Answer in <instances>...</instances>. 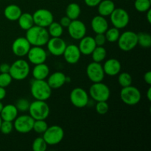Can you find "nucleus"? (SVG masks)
Returning a JSON list of instances; mask_svg holds the SVG:
<instances>
[{
	"instance_id": "nucleus-44",
	"label": "nucleus",
	"mask_w": 151,
	"mask_h": 151,
	"mask_svg": "<svg viewBox=\"0 0 151 151\" xmlns=\"http://www.w3.org/2000/svg\"><path fill=\"white\" fill-rule=\"evenodd\" d=\"M10 65L7 63H3L0 65V73H9Z\"/></svg>"
},
{
	"instance_id": "nucleus-5",
	"label": "nucleus",
	"mask_w": 151,
	"mask_h": 151,
	"mask_svg": "<svg viewBox=\"0 0 151 151\" xmlns=\"http://www.w3.org/2000/svg\"><path fill=\"white\" fill-rule=\"evenodd\" d=\"M90 97L96 102L108 101L110 98L111 91L106 84L102 82L93 83L88 90Z\"/></svg>"
},
{
	"instance_id": "nucleus-15",
	"label": "nucleus",
	"mask_w": 151,
	"mask_h": 151,
	"mask_svg": "<svg viewBox=\"0 0 151 151\" xmlns=\"http://www.w3.org/2000/svg\"><path fill=\"white\" fill-rule=\"evenodd\" d=\"M27 56L29 63L36 65L45 63L47 58V52L43 47L32 46L29 49Z\"/></svg>"
},
{
	"instance_id": "nucleus-14",
	"label": "nucleus",
	"mask_w": 151,
	"mask_h": 151,
	"mask_svg": "<svg viewBox=\"0 0 151 151\" xmlns=\"http://www.w3.org/2000/svg\"><path fill=\"white\" fill-rule=\"evenodd\" d=\"M46 45L50 54L54 56H61L67 44L60 37H50Z\"/></svg>"
},
{
	"instance_id": "nucleus-35",
	"label": "nucleus",
	"mask_w": 151,
	"mask_h": 151,
	"mask_svg": "<svg viewBox=\"0 0 151 151\" xmlns=\"http://www.w3.org/2000/svg\"><path fill=\"white\" fill-rule=\"evenodd\" d=\"M48 145L41 137H38L34 139L32 145V148L34 151H45L47 149Z\"/></svg>"
},
{
	"instance_id": "nucleus-20",
	"label": "nucleus",
	"mask_w": 151,
	"mask_h": 151,
	"mask_svg": "<svg viewBox=\"0 0 151 151\" xmlns=\"http://www.w3.org/2000/svg\"><path fill=\"white\" fill-rule=\"evenodd\" d=\"M96 47L97 45L94 41V38L89 35L88 36L85 35L83 38H81L80 40L79 45H78V48L81 51V53L84 55H90Z\"/></svg>"
},
{
	"instance_id": "nucleus-29",
	"label": "nucleus",
	"mask_w": 151,
	"mask_h": 151,
	"mask_svg": "<svg viewBox=\"0 0 151 151\" xmlns=\"http://www.w3.org/2000/svg\"><path fill=\"white\" fill-rule=\"evenodd\" d=\"M91 55L93 61L101 63L106 59V55H107V52H106V50L103 46H97Z\"/></svg>"
},
{
	"instance_id": "nucleus-9",
	"label": "nucleus",
	"mask_w": 151,
	"mask_h": 151,
	"mask_svg": "<svg viewBox=\"0 0 151 151\" xmlns=\"http://www.w3.org/2000/svg\"><path fill=\"white\" fill-rule=\"evenodd\" d=\"M111 22L114 27L117 29H124L130 22V16L128 12L123 8H115L110 15Z\"/></svg>"
},
{
	"instance_id": "nucleus-23",
	"label": "nucleus",
	"mask_w": 151,
	"mask_h": 151,
	"mask_svg": "<svg viewBox=\"0 0 151 151\" xmlns=\"http://www.w3.org/2000/svg\"><path fill=\"white\" fill-rule=\"evenodd\" d=\"M18 114H19V111L16 109V106L13 104H8L4 106L0 113V116L2 120L13 122L18 116Z\"/></svg>"
},
{
	"instance_id": "nucleus-25",
	"label": "nucleus",
	"mask_w": 151,
	"mask_h": 151,
	"mask_svg": "<svg viewBox=\"0 0 151 151\" xmlns=\"http://www.w3.org/2000/svg\"><path fill=\"white\" fill-rule=\"evenodd\" d=\"M22 13V10L21 7L15 4H9L4 10V16L7 20L11 21V22L17 21Z\"/></svg>"
},
{
	"instance_id": "nucleus-11",
	"label": "nucleus",
	"mask_w": 151,
	"mask_h": 151,
	"mask_svg": "<svg viewBox=\"0 0 151 151\" xmlns=\"http://www.w3.org/2000/svg\"><path fill=\"white\" fill-rule=\"evenodd\" d=\"M35 119L29 115L18 116L13 121V128L20 134H28L32 131Z\"/></svg>"
},
{
	"instance_id": "nucleus-2",
	"label": "nucleus",
	"mask_w": 151,
	"mask_h": 151,
	"mask_svg": "<svg viewBox=\"0 0 151 151\" xmlns=\"http://www.w3.org/2000/svg\"><path fill=\"white\" fill-rule=\"evenodd\" d=\"M30 93L35 100L47 101L52 94V88L45 80H35L31 82Z\"/></svg>"
},
{
	"instance_id": "nucleus-30",
	"label": "nucleus",
	"mask_w": 151,
	"mask_h": 151,
	"mask_svg": "<svg viewBox=\"0 0 151 151\" xmlns=\"http://www.w3.org/2000/svg\"><path fill=\"white\" fill-rule=\"evenodd\" d=\"M47 31L50 37H61L63 32V27L59 22H52L47 27Z\"/></svg>"
},
{
	"instance_id": "nucleus-31",
	"label": "nucleus",
	"mask_w": 151,
	"mask_h": 151,
	"mask_svg": "<svg viewBox=\"0 0 151 151\" xmlns=\"http://www.w3.org/2000/svg\"><path fill=\"white\" fill-rule=\"evenodd\" d=\"M137 34L138 45L143 48H149L151 47V35L145 32H140Z\"/></svg>"
},
{
	"instance_id": "nucleus-43",
	"label": "nucleus",
	"mask_w": 151,
	"mask_h": 151,
	"mask_svg": "<svg viewBox=\"0 0 151 151\" xmlns=\"http://www.w3.org/2000/svg\"><path fill=\"white\" fill-rule=\"evenodd\" d=\"M102 0H84V2L88 7H97L100 2Z\"/></svg>"
},
{
	"instance_id": "nucleus-48",
	"label": "nucleus",
	"mask_w": 151,
	"mask_h": 151,
	"mask_svg": "<svg viewBox=\"0 0 151 151\" xmlns=\"http://www.w3.org/2000/svg\"><path fill=\"white\" fill-rule=\"evenodd\" d=\"M147 100H149V101H150L151 100V88H150L147 89Z\"/></svg>"
},
{
	"instance_id": "nucleus-4",
	"label": "nucleus",
	"mask_w": 151,
	"mask_h": 151,
	"mask_svg": "<svg viewBox=\"0 0 151 151\" xmlns=\"http://www.w3.org/2000/svg\"><path fill=\"white\" fill-rule=\"evenodd\" d=\"M29 115L35 120L46 119L49 116L50 109L49 105L44 100H35L30 103L29 107Z\"/></svg>"
},
{
	"instance_id": "nucleus-27",
	"label": "nucleus",
	"mask_w": 151,
	"mask_h": 151,
	"mask_svg": "<svg viewBox=\"0 0 151 151\" xmlns=\"http://www.w3.org/2000/svg\"><path fill=\"white\" fill-rule=\"evenodd\" d=\"M19 27L23 30H27L34 25L32 14L29 13H22L18 19Z\"/></svg>"
},
{
	"instance_id": "nucleus-46",
	"label": "nucleus",
	"mask_w": 151,
	"mask_h": 151,
	"mask_svg": "<svg viewBox=\"0 0 151 151\" xmlns=\"http://www.w3.org/2000/svg\"><path fill=\"white\" fill-rule=\"evenodd\" d=\"M6 94H7V92H6L5 88L0 86V101L5 98Z\"/></svg>"
},
{
	"instance_id": "nucleus-36",
	"label": "nucleus",
	"mask_w": 151,
	"mask_h": 151,
	"mask_svg": "<svg viewBox=\"0 0 151 151\" xmlns=\"http://www.w3.org/2000/svg\"><path fill=\"white\" fill-rule=\"evenodd\" d=\"M47 128H48V125L46 122L45 119H39V120L34 121L32 130L37 134H43L47 129Z\"/></svg>"
},
{
	"instance_id": "nucleus-45",
	"label": "nucleus",
	"mask_w": 151,
	"mask_h": 151,
	"mask_svg": "<svg viewBox=\"0 0 151 151\" xmlns=\"http://www.w3.org/2000/svg\"><path fill=\"white\" fill-rule=\"evenodd\" d=\"M144 81L147 85H150L151 84V72L148 71V72H145L144 75Z\"/></svg>"
},
{
	"instance_id": "nucleus-21",
	"label": "nucleus",
	"mask_w": 151,
	"mask_h": 151,
	"mask_svg": "<svg viewBox=\"0 0 151 151\" xmlns=\"http://www.w3.org/2000/svg\"><path fill=\"white\" fill-rule=\"evenodd\" d=\"M66 75L62 72H53L48 76L47 83L52 89L60 88L66 83Z\"/></svg>"
},
{
	"instance_id": "nucleus-6",
	"label": "nucleus",
	"mask_w": 151,
	"mask_h": 151,
	"mask_svg": "<svg viewBox=\"0 0 151 151\" xmlns=\"http://www.w3.org/2000/svg\"><path fill=\"white\" fill-rule=\"evenodd\" d=\"M119 95L121 100L128 106H135L141 101L142 99L141 91L132 85L122 88Z\"/></svg>"
},
{
	"instance_id": "nucleus-18",
	"label": "nucleus",
	"mask_w": 151,
	"mask_h": 151,
	"mask_svg": "<svg viewBox=\"0 0 151 151\" xmlns=\"http://www.w3.org/2000/svg\"><path fill=\"white\" fill-rule=\"evenodd\" d=\"M63 56L66 63L69 64H75L81 59V53L78 48V46L75 44H69L66 46L63 53Z\"/></svg>"
},
{
	"instance_id": "nucleus-34",
	"label": "nucleus",
	"mask_w": 151,
	"mask_h": 151,
	"mask_svg": "<svg viewBox=\"0 0 151 151\" xmlns=\"http://www.w3.org/2000/svg\"><path fill=\"white\" fill-rule=\"evenodd\" d=\"M151 6L150 0H135L134 7L139 13H145L150 10Z\"/></svg>"
},
{
	"instance_id": "nucleus-3",
	"label": "nucleus",
	"mask_w": 151,
	"mask_h": 151,
	"mask_svg": "<svg viewBox=\"0 0 151 151\" xmlns=\"http://www.w3.org/2000/svg\"><path fill=\"white\" fill-rule=\"evenodd\" d=\"M30 72L29 64L24 59H18L15 60L10 67L9 74L11 75L13 80L23 81L26 79Z\"/></svg>"
},
{
	"instance_id": "nucleus-41",
	"label": "nucleus",
	"mask_w": 151,
	"mask_h": 151,
	"mask_svg": "<svg viewBox=\"0 0 151 151\" xmlns=\"http://www.w3.org/2000/svg\"><path fill=\"white\" fill-rule=\"evenodd\" d=\"M94 38L97 46H104V44L106 42V38L104 33L96 34L95 37Z\"/></svg>"
},
{
	"instance_id": "nucleus-22",
	"label": "nucleus",
	"mask_w": 151,
	"mask_h": 151,
	"mask_svg": "<svg viewBox=\"0 0 151 151\" xmlns=\"http://www.w3.org/2000/svg\"><path fill=\"white\" fill-rule=\"evenodd\" d=\"M91 27L96 34L105 33L109 28V22L106 20V17L97 15L91 19Z\"/></svg>"
},
{
	"instance_id": "nucleus-40",
	"label": "nucleus",
	"mask_w": 151,
	"mask_h": 151,
	"mask_svg": "<svg viewBox=\"0 0 151 151\" xmlns=\"http://www.w3.org/2000/svg\"><path fill=\"white\" fill-rule=\"evenodd\" d=\"M13 81L11 75L9 73H0V86L7 88Z\"/></svg>"
},
{
	"instance_id": "nucleus-38",
	"label": "nucleus",
	"mask_w": 151,
	"mask_h": 151,
	"mask_svg": "<svg viewBox=\"0 0 151 151\" xmlns=\"http://www.w3.org/2000/svg\"><path fill=\"white\" fill-rule=\"evenodd\" d=\"M95 110L97 114L100 115H104L109 111V106L107 101H100L97 102L95 106Z\"/></svg>"
},
{
	"instance_id": "nucleus-17",
	"label": "nucleus",
	"mask_w": 151,
	"mask_h": 151,
	"mask_svg": "<svg viewBox=\"0 0 151 151\" xmlns=\"http://www.w3.org/2000/svg\"><path fill=\"white\" fill-rule=\"evenodd\" d=\"M67 28L70 37L75 40H81L86 33V27L85 24L78 19L72 20Z\"/></svg>"
},
{
	"instance_id": "nucleus-19",
	"label": "nucleus",
	"mask_w": 151,
	"mask_h": 151,
	"mask_svg": "<svg viewBox=\"0 0 151 151\" xmlns=\"http://www.w3.org/2000/svg\"><path fill=\"white\" fill-rule=\"evenodd\" d=\"M105 75L114 77L119 75L121 72L122 65L119 60L116 58H110L106 60L103 66Z\"/></svg>"
},
{
	"instance_id": "nucleus-32",
	"label": "nucleus",
	"mask_w": 151,
	"mask_h": 151,
	"mask_svg": "<svg viewBox=\"0 0 151 151\" xmlns=\"http://www.w3.org/2000/svg\"><path fill=\"white\" fill-rule=\"evenodd\" d=\"M104 34L106 38V41H109L110 43L116 42L118 39H119V35H120L119 29L114 27L108 28V29L106 31Z\"/></svg>"
},
{
	"instance_id": "nucleus-1",
	"label": "nucleus",
	"mask_w": 151,
	"mask_h": 151,
	"mask_svg": "<svg viewBox=\"0 0 151 151\" xmlns=\"http://www.w3.org/2000/svg\"><path fill=\"white\" fill-rule=\"evenodd\" d=\"M25 37L31 46L38 47H44L50 38L47 28L35 24L27 30Z\"/></svg>"
},
{
	"instance_id": "nucleus-16",
	"label": "nucleus",
	"mask_w": 151,
	"mask_h": 151,
	"mask_svg": "<svg viewBox=\"0 0 151 151\" xmlns=\"http://www.w3.org/2000/svg\"><path fill=\"white\" fill-rule=\"evenodd\" d=\"M30 47L31 44L26 37H19L12 44V52L17 57H24L27 55Z\"/></svg>"
},
{
	"instance_id": "nucleus-42",
	"label": "nucleus",
	"mask_w": 151,
	"mask_h": 151,
	"mask_svg": "<svg viewBox=\"0 0 151 151\" xmlns=\"http://www.w3.org/2000/svg\"><path fill=\"white\" fill-rule=\"evenodd\" d=\"M71 22H72V20H71L69 17H67L66 16H65L60 19V22H59V23L60 24V25H61L63 28L64 27L67 28L68 27H69V25L70 24Z\"/></svg>"
},
{
	"instance_id": "nucleus-33",
	"label": "nucleus",
	"mask_w": 151,
	"mask_h": 151,
	"mask_svg": "<svg viewBox=\"0 0 151 151\" xmlns=\"http://www.w3.org/2000/svg\"><path fill=\"white\" fill-rule=\"evenodd\" d=\"M132 76L128 72H119L118 75V83L122 88L132 85Z\"/></svg>"
},
{
	"instance_id": "nucleus-24",
	"label": "nucleus",
	"mask_w": 151,
	"mask_h": 151,
	"mask_svg": "<svg viewBox=\"0 0 151 151\" xmlns=\"http://www.w3.org/2000/svg\"><path fill=\"white\" fill-rule=\"evenodd\" d=\"M50 68L45 63L36 64L32 71V75L35 80H45L50 75Z\"/></svg>"
},
{
	"instance_id": "nucleus-49",
	"label": "nucleus",
	"mask_w": 151,
	"mask_h": 151,
	"mask_svg": "<svg viewBox=\"0 0 151 151\" xmlns=\"http://www.w3.org/2000/svg\"><path fill=\"white\" fill-rule=\"evenodd\" d=\"M3 107H4V105H3V103H1V101H0V113H1V110H2Z\"/></svg>"
},
{
	"instance_id": "nucleus-12",
	"label": "nucleus",
	"mask_w": 151,
	"mask_h": 151,
	"mask_svg": "<svg viewBox=\"0 0 151 151\" xmlns=\"http://www.w3.org/2000/svg\"><path fill=\"white\" fill-rule=\"evenodd\" d=\"M34 24L47 28L50 24L54 22L52 13L47 9L41 8L35 10L32 14Z\"/></svg>"
},
{
	"instance_id": "nucleus-50",
	"label": "nucleus",
	"mask_w": 151,
	"mask_h": 151,
	"mask_svg": "<svg viewBox=\"0 0 151 151\" xmlns=\"http://www.w3.org/2000/svg\"><path fill=\"white\" fill-rule=\"evenodd\" d=\"M2 119H1V116H0V126H1V122H2Z\"/></svg>"
},
{
	"instance_id": "nucleus-47",
	"label": "nucleus",
	"mask_w": 151,
	"mask_h": 151,
	"mask_svg": "<svg viewBox=\"0 0 151 151\" xmlns=\"http://www.w3.org/2000/svg\"><path fill=\"white\" fill-rule=\"evenodd\" d=\"M146 13V18H147V22H148V23H151V10L150 9V10H147V12H145Z\"/></svg>"
},
{
	"instance_id": "nucleus-28",
	"label": "nucleus",
	"mask_w": 151,
	"mask_h": 151,
	"mask_svg": "<svg viewBox=\"0 0 151 151\" xmlns=\"http://www.w3.org/2000/svg\"><path fill=\"white\" fill-rule=\"evenodd\" d=\"M81 13V8L77 3L72 2L68 4L66 8V16L71 20H75L79 18Z\"/></svg>"
},
{
	"instance_id": "nucleus-39",
	"label": "nucleus",
	"mask_w": 151,
	"mask_h": 151,
	"mask_svg": "<svg viewBox=\"0 0 151 151\" xmlns=\"http://www.w3.org/2000/svg\"><path fill=\"white\" fill-rule=\"evenodd\" d=\"M13 130V122L3 120L0 126V131L4 135H8Z\"/></svg>"
},
{
	"instance_id": "nucleus-10",
	"label": "nucleus",
	"mask_w": 151,
	"mask_h": 151,
	"mask_svg": "<svg viewBox=\"0 0 151 151\" xmlns=\"http://www.w3.org/2000/svg\"><path fill=\"white\" fill-rule=\"evenodd\" d=\"M71 103L75 107L82 109L88 105L89 101V96L85 89L80 87L73 88L69 95Z\"/></svg>"
},
{
	"instance_id": "nucleus-26",
	"label": "nucleus",
	"mask_w": 151,
	"mask_h": 151,
	"mask_svg": "<svg viewBox=\"0 0 151 151\" xmlns=\"http://www.w3.org/2000/svg\"><path fill=\"white\" fill-rule=\"evenodd\" d=\"M115 8V4L112 0H102L97 5L99 15L104 17L110 16Z\"/></svg>"
},
{
	"instance_id": "nucleus-13",
	"label": "nucleus",
	"mask_w": 151,
	"mask_h": 151,
	"mask_svg": "<svg viewBox=\"0 0 151 151\" xmlns=\"http://www.w3.org/2000/svg\"><path fill=\"white\" fill-rule=\"evenodd\" d=\"M86 75L92 83L102 82L105 78V72L100 63L91 62L86 67Z\"/></svg>"
},
{
	"instance_id": "nucleus-8",
	"label": "nucleus",
	"mask_w": 151,
	"mask_h": 151,
	"mask_svg": "<svg viewBox=\"0 0 151 151\" xmlns=\"http://www.w3.org/2000/svg\"><path fill=\"white\" fill-rule=\"evenodd\" d=\"M42 137L48 145H56L63 139L64 131L61 127L57 125L48 126L43 134Z\"/></svg>"
},
{
	"instance_id": "nucleus-37",
	"label": "nucleus",
	"mask_w": 151,
	"mask_h": 151,
	"mask_svg": "<svg viewBox=\"0 0 151 151\" xmlns=\"http://www.w3.org/2000/svg\"><path fill=\"white\" fill-rule=\"evenodd\" d=\"M29 103L27 100L24 98H20L16 101V107L17 110L20 112H26L28 111L29 107Z\"/></svg>"
},
{
	"instance_id": "nucleus-7",
	"label": "nucleus",
	"mask_w": 151,
	"mask_h": 151,
	"mask_svg": "<svg viewBox=\"0 0 151 151\" xmlns=\"http://www.w3.org/2000/svg\"><path fill=\"white\" fill-rule=\"evenodd\" d=\"M116 42L118 44V47L122 51H131L138 45L137 34L131 30L125 31L120 34L119 39Z\"/></svg>"
}]
</instances>
